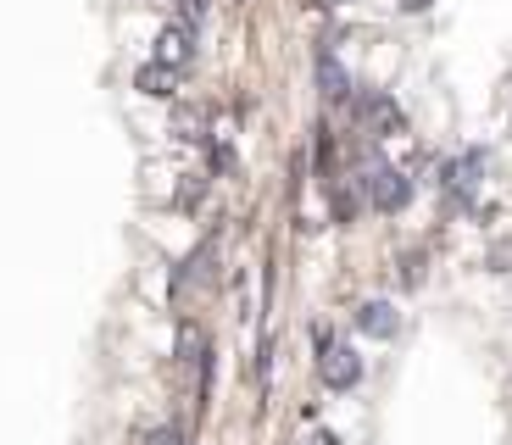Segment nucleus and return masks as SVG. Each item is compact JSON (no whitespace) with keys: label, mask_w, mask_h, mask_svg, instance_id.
I'll return each instance as SVG.
<instances>
[{"label":"nucleus","mask_w":512,"mask_h":445,"mask_svg":"<svg viewBox=\"0 0 512 445\" xmlns=\"http://www.w3.org/2000/svg\"><path fill=\"white\" fill-rule=\"evenodd\" d=\"M318 373H323V384H329V390H351V384L362 379V362H357V351H351V345H340V340H323Z\"/></svg>","instance_id":"nucleus-1"},{"label":"nucleus","mask_w":512,"mask_h":445,"mask_svg":"<svg viewBox=\"0 0 512 445\" xmlns=\"http://www.w3.org/2000/svg\"><path fill=\"white\" fill-rule=\"evenodd\" d=\"M173 78H179V73H167V67H145V73H140V89H145V95H173Z\"/></svg>","instance_id":"nucleus-7"},{"label":"nucleus","mask_w":512,"mask_h":445,"mask_svg":"<svg viewBox=\"0 0 512 445\" xmlns=\"http://www.w3.org/2000/svg\"><path fill=\"white\" fill-rule=\"evenodd\" d=\"M145 445H184V429H156Z\"/></svg>","instance_id":"nucleus-9"},{"label":"nucleus","mask_w":512,"mask_h":445,"mask_svg":"<svg viewBox=\"0 0 512 445\" xmlns=\"http://www.w3.org/2000/svg\"><path fill=\"white\" fill-rule=\"evenodd\" d=\"M362 117H368L373 128H384V134H396V128H401L396 101H384V95H368V101H362Z\"/></svg>","instance_id":"nucleus-6"},{"label":"nucleus","mask_w":512,"mask_h":445,"mask_svg":"<svg viewBox=\"0 0 512 445\" xmlns=\"http://www.w3.org/2000/svg\"><path fill=\"white\" fill-rule=\"evenodd\" d=\"M357 329L373 334V340H390V334H396V306H390V301H368L357 312Z\"/></svg>","instance_id":"nucleus-4"},{"label":"nucleus","mask_w":512,"mask_h":445,"mask_svg":"<svg viewBox=\"0 0 512 445\" xmlns=\"http://www.w3.org/2000/svg\"><path fill=\"white\" fill-rule=\"evenodd\" d=\"M190 51H195V28L167 23V28H162V39H156V67H167V73H179V67L190 62Z\"/></svg>","instance_id":"nucleus-2"},{"label":"nucleus","mask_w":512,"mask_h":445,"mask_svg":"<svg viewBox=\"0 0 512 445\" xmlns=\"http://www.w3.org/2000/svg\"><path fill=\"white\" fill-rule=\"evenodd\" d=\"M479 167H485V162H479L474 151L457 156V162L446 167V190H451V195H468V190H474V173H479Z\"/></svg>","instance_id":"nucleus-5"},{"label":"nucleus","mask_w":512,"mask_h":445,"mask_svg":"<svg viewBox=\"0 0 512 445\" xmlns=\"http://www.w3.org/2000/svg\"><path fill=\"white\" fill-rule=\"evenodd\" d=\"M307 445H334V434H312V440Z\"/></svg>","instance_id":"nucleus-10"},{"label":"nucleus","mask_w":512,"mask_h":445,"mask_svg":"<svg viewBox=\"0 0 512 445\" xmlns=\"http://www.w3.org/2000/svg\"><path fill=\"white\" fill-rule=\"evenodd\" d=\"M401 6H407V12H418V6H423V0H401Z\"/></svg>","instance_id":"nucleus-11"},{"label":"nucleus","mask_w":512,"mask_h":445,"mask_svg":"<svg viewBox=\"0 0 512 445\" xmlns=\"http://www.w3.org/2000/svg\"><path fill=\"white\" fill-rule=\"evenodd\" d=\"M179 12H184V28H195L201 12H206V0H179Z\"/></svg>","instance_id":"nucleus-8"},{"label":"nucleus","mask_w":512,"mask_h":445,"mask_svg":"<svg viewBox=\"0 0 512 445\" xmlns=\"http://www.w3.org/2000/svg\"><path fill=\"white\" fill-rule=\"evenodd\" d=\"M368 184H373V206H379V212H401V206L412 201L407 173H396V167H379V173H373Z\"/></svg>","instance_id":"nucleus-3"}]
</instances>
